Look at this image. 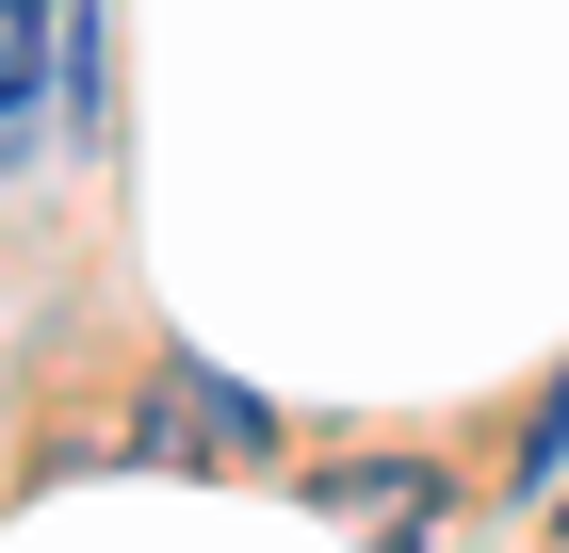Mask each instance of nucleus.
<instances>
[{"instance_id": "f257e3e1", "label": "nucleus", "mask_w": 569, "mask_h": 553, "mask_svg": "<svg viewBox=\"0 0 569 553\" xmlns=\"http://www.w3.org/2000/svg\"><path fill=\"white\" fill-rule=\"evenodd\" d=\"M131 456H147V472H261V456H277V407L228 391L212 358H163L147 407H131Z\"/></svg>"}, {"instance_id": "20e7f679", "label": "nucleus", "mask_w": 569, "mask_h": 553, "mask_svg": "<svg viewBox=\"0 0 569 553\" xmlns=\"http://www.w3.org/2000/svg\"><path fill=\"white\" fill-rule=\"evenodd\" d=\"M33 49H49V0H0V130L33 115Z\"/></svg>"}, {"instance_id": "f03ea898", "label": "nucleus", "mask_w": 569, "mask_h": 553, "mask_svg": "<svg viewBox=\"0 0 569 553\" xmlns=\"http://www.w3.org/2000/svg\"><path fill=\"white\" fill-rule=\"evenodd\" d=\"M309 505H326V521H358L375 553H407V537L439 521V472H423V456H391V472H326Z\"/></svg>"}, {"instance_id": "39448f33", "label": "nucleus", "mask_w": 569, "mask_h": 553, "mask_svg": "<svg viewBox=\"0 0 569 553\" xmlns=\"http://www.w3.org/2000/svg\"><path fill=\"white\" fill-rule=\"evenodd\" d=\"M521 488H569V375L537 391V424H521Z\"/></svg>"}, {"instance_id": "7ed1b4c3", "label": "nucleus", "mask_w": 569, "mask_h": 553, "mask_svg": "<svg viewBox=\"0 0 569 553\" xmlns=\"http://www.w3.org/2000/svg\"><path fill=\"white\" fill-rule=\"evenodd\" d=\"M98 49H114V33H98V0H49V82H66L82 130H98V98H114V82H98Z\"/></svg>"}]
</instances>
